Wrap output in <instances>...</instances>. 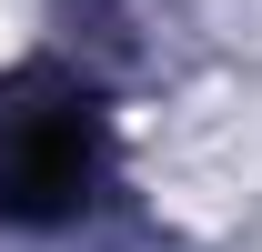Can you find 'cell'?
Returning <instances> with one entry per match:
<instances>
[{
  "label": "cell",
  "instance_id": "6da1fadb",
  "mask_svg": "<svg viewBox=\"0 0 262 252\" xmlns=\"http://www.w3.org/2000/svg\"><path fill=\"white\" fill-rule=\"evenodd\" d=\"M91 202V121L81 101H20L0 111V222L61 232Z\"/></svg>",
  "mask_w": 262,
  "mask_h": 252
}]
</instances>
